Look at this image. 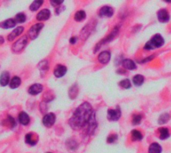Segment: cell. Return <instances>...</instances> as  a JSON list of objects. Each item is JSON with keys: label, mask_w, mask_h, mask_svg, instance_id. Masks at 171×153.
<instances>
[{"label": "cell", "mask_w": 171, "mask_h": 153, "mask_svg": "<svg viewBox=\"0 0 171 153\" xmlns=\"http://www.w3.org/2000/svg\"><path fill=\"white\" fill-rule=\"evenodd\" d=\"M114 14V10H113V8L111 7V6H102L100 9H99L98 11V16L99 17H107V18H109V17H112Z\"/></svg>", "instance_id": "cell-5"}, {"label": "cell", "mask_w": 171, "mask_h": 153, "mask_svg": "<svg viewBox=\"0 0 171 153\" xmlns=\"http://www.w3.org/2000/svg\"><path fill=\"white\" fill-rule=\"evenodd\" d=\"M43 28V24L42 23H37L33 25L32 27L30 28L29 31H28V36L31 38V39H35L37 38V36L39 34V32L40 30Z\"/></svg>", "instance_id": "cell-8"}, {"label": "cell", "mask_w": 171, "mask_h": 153, "mask_svg": "<svg viewBox=\"0 0 171 153\" xmlns=\"http://www.w3.org/2000/svg\"><path fill=\"white\" fill-rule=\"evenodd\" d=\"M38 68L40 70H48V62H47V60H43L40 63L38 64Z\"/></svg>", "instance_id": "cell-33"}, {"label": "cell", "mask_w": 171, "mask_h": 153, "mask_svg": "<svg viewBox=\"0 0 171 153\" xmlns=\"http://www.w3.org/2000/svg\"><path fill=\"white\" fill-rule=\"evenodd\" d=\"M154 57H155V55H151V56H148V57L144 58V59L141 60V61H139V62H140V63H146V62H149V61H151V60H152Z\"/></svg>", "instance_id": "cell-37"}, {"label": "cell", "mask_w": 171, "mask_h": 153, "mask_svg": "<svg viewBox=\"0 0 171 153\" xmlns=\"http://www.w3.org/2000/svg\"><path fill=\"white\" fill-rule=\"evenodd\" d=\"M142 117H143L142 114H134L132 116V124L133 125H138V124H140Z\"/></svg>", "instance_id": "cell-31"}, {"label": "cell", "mask_w": 171, "mask_h": 153, "mask_svg": "<svg viewBox=\"0 0 171 153\" xmlns=\"http://www.w3.org/2000/svg\"><path fill=\"white\" fill-rule=\"evenodd\" d=\"M56 121V116L54 113H47L44 115V117L42 119V123L43 125L46 127H51L53 126V124Z\"/></svg>", "instance_id": "cell-7"}, {"label": "cell", "mask_w": 171, "mask_h": 153, "mask_svg": "<svg viewBox=\"0 0 171 153\" xmlns=\"http://www.w3.org/2000/svg\"><path fill=\"white\" fill-rule=\"evenodd\" d=\"M27 44V37H21L20 39H18L16 42H15L12 45V51L13 52H20L23 50V48L26 46Z\"/></svg>", "instance_id": "cell-6"}, {"label": "cell", "mask_w": 171, "mask_h": 153, "mask_svg": "<svg viewBox=\"0 0 171 153\" xmlns=\"http://www.w3.org/2000/svg\"><path fill=\"white\" fill-rule=\"evenodd\" d=\"M63 1H64V0H50V3H51V5L52 6L58 7L63 3Z\"/></svg>", "instance_id": "cell-35"}, {"label": "cell", "mask_w": 171, "mask_h": 153, "mask_svg": "<svg viewBox=\"0 0 171 153\" xmlns=\"http://www.w3.org/2000/svg\"><path fill=\"white\" fill-rule=\"evenodd\" d=\"M157 18L161 23H167L170 20V15L167 9H160L157 12Z\"/></svg>", "instance_id": "cell-10"}, {"label": "cell", "mask_w": 171, "mask_h": 153, "mask_svg": "<svg viewBox=\"0 0 171 153\" xmlns=\"http://www.w3.org/2000/svg\"><path fill=\"white\" fill-rule=\"evenodd\" d=\"M117 73H119V74H125L126 71H125L124 68L122 67V69H118V70H117Z\"/></svg>", "instance_id": "cell-38"}, {"label": "cell", "mask_w": 171, "mask_h": 153, "mask_svg": "<svg viewBox=\"0 0 171 153\" xmlns=\"http://www.w3.org/2000/svg\"><path fill=\"white\" fill-rule=\"evenodd\" d=\"M165 2H167V3H171V0H164Z\"/></svg>", "instance_id": "cell-41"}, {"label": "cell", "mask_w": 171, "mask_h": 153, "mask_svg": "<svg viewBox=\"0 0 171 153\" xmlns=\"http://www.w3.org/2000/svg\"><path fill=\"white\" fill-rule=\"evenodd\" d=\"M34 134L33 133H28V134H26L25 136V142L27 144H29V145H36V143H37V138L35 137L34 138Z\"/></svg>", "instance_id": "cell-23"}, {"label": "cell", "mask_w": 171, "mask_h": 153, "mask_svg": "<svg viewBox=\"0 0 171 153\" xmlns=\"http://www.w3.org/2000/svg\"><path fill=\"white\" fill-rule=\"evenodd\" d=\"M50 17V11L49 9H43L39 11V13L36 15V19L38 21H45V20L49 19Z\"/></svg>", "instance_id": "cell-16"}, {"label": "cell", "mask_w": 171, "mask_h": 153, "mask_svg": "<svg viewBox=\"0 0 171 153\" xmlns=\"http://www.w3.org/2000/svg\"><path fill=\"white\" fill-rule=\"evenodd\" d=\"M162 152V147L160 146V144H158L156 142H153L150 144V146L148 148V153H161Z\"/></svg>", "instance_id": "cell-19"}, {"label": "cell", "mask_w": 171, "mask_h": 153, "mask_svg": "<svg viewBox=\"0 0 171 153\" xmlns=\"http://www.w3.org/2000/svg\"><path fill=\"white\" fill-rule=\"evenodd\" d=\"M131 138H132L133 141H140L143 138V135L140 131L138 130H132L131 131Z\"/></svg>", "instance_id": "cell-26"}, {"label": "cell", "mask_w": 171, "mask_h": 153, "mask_svg": "<svg viewBox=\"0 0 171 153\" xmlns=\"http://www.w3.org/2000/svg\"><path fill=\"white\" fill-rule=\"evenodd\" d=\"M9 82H10L9 73L7 71H4L0 75V84H1V86H6L7 84H9Z\"/></svg>", "instance_id": "cell-18"}, {"label": "cell", "mask_w": 171, "mask_h": 153, "mask_svg": "<svg viewBox=\"0 0 171 153\" xmlns=\"http://www.w3.org/2000/svg\"><path fill=\"white\" fill-rule=\"evenodd\" d=\"M7 119L9 120V123H10V127L11 128H14L15 126H16V121H15V119L12 117V116L8 115V116H7Z\"/></svg>", "instance_id": "cell-36"}, {"label": "cell", "mask_w": 171, "mask_h": 153, "mask_svg": "<svg viewBox=\"0 0 171 153\" xmlns=\"http://www.w3.org/2000/svg\"><path fill=\"white\" fill-rule=\"evenodd\" d=\"M43 2H44V0H34V1L31 3V5L29 6V9L31 11H36L39 9V7H40Z\"/></svg>", "instance_id": "cell-25"}, {"label": "cell", "mask_w": 171, "mask_h": 153, "mask_svg": "<svg viewBox=\"0 0 171 153\" xmlns=\"http://www.w3.org/2000/svg\"><path fill=\"white\" fill-rule=\"evenodd\" d=\"M18 121L20 124H22V125H28V123L30 122V117L29 115L26 113V112H20L18 115Z\"/></svg>", "instance_id": "cell-17"}, {"label": "cell", "mask_w": 171, "mask_h": 153, "mask_svg": "<svg viewBox=\"0 0 171 153\" xmlns=\"http://www.w3.org/2000/svg\"><path fill=\"white\" fill-rule=\"evenodd\" d=\"M98 61L99 63H101L103 64V65H105V64L107 63H109L110 61V59H111V52L110 51H102L101 53H99L98 55Z\"/></svg>", "instance_id": "cell-9"}, {"label": "cell", "mask_w": 171, "mask_h": 153, "mask_svg": "<svg viewBox=\"0 0 171 153\" xmlns=\"http://www.w3.org/2000/svg\"><path fill=\"white\" fill-rule=\"evenodd\" d=\"M158 132H159V138H160L161 140H165L170 136V132L168 130V128H166V127L159 128Z\"/></svg>", "instance_id": "cell-20"}, {"label": "cell", "mask_w": 171, "mask_h": 153, "mask_svg": "<svg viewBox=\"0 0 171 153\" xmlns=\"http://www.w3.org/2000/svg\"><path fill=\"white\" fill-rule=\"evenodd\" d=\"M66 72H67L66 66L61 65V64H58V65L55 67L53 73H54V76L56 78H61V77H63V76L66 74Z\"/></svg>", "instance_id": "cell-11"}, {"label": "cell", "mask_w": 171, "mask_h": 153, "mask_svg": "<svg viewBox=\"0 0 171 153\" xmlns=\"http://www.w3.org/2000/svg\"><path fill=\"white\" fill-rule=\"evenodd\" d=\"M122 67L126 70H135L136 69V64L131 59H123L121 62Z\"/></svg>", "instance_id": "cell-12"}, {"label": "cell", "mask_w": 171, "mask_h": 153, "mask_svg": "<svg viewBox=\"0 0 171 153\" xmlns=\"http://www.w3.org/2000/svg\"><path fill=\"white\" fill-rule=\"evenodd\" d=\"M15 20H16V22H18V23L25 22L26 15L24 13H18V14H16V16H15Z\"/></svg>", "instance_id": "cell-32"}, {"label": "cell", "mask_w": 171, "mask_h": 153, "mask_svg": "<svg viewBox=\"0 0 171 153\" xmlns=\"http://www.w3.org/2000/svg\"><path fill=\"white\" fill-rule=\"evenodd\" d=\"M77 41V38L76 37H72V38H70V43L71 44H75Z\"/></svg>", "instance_id": "cell-39"}, {"label": "cell", "mask_w": 171, "mask_h": 153, "mask_svg": "<svg viewBox=\"0 0 171 153\" xmlns=\"http://www.w3.org/2000/svg\"><path fill=\"white\" fill-rule=\"evenodd\" d=\"M94 116L95 112L93 111V108L90 105V103L83 102L73 112L72 116L69 119V125L75 130L86 128Z\"/></svg>", "instance_id": "cell-1"}, {"label": "cell", "mask_w": 171, "mask_h": 153, "mask_svg": "<svg viewBox=\"0 0 171 153\" xmlns=\"http://www.w3.org/2000/svg\"><path fill=\"white\" fill-rule=\"evenodd\" d=\"M144 76L141 75V74H137V75H135L134 77L132 78V82L134 85H136V86H141L143 83H144Z\"/></svg>", "instance_id": "cell-22"}, {"label": "cell", "mask_w": 171, "mask_h": 153, "mask_svg": "<svg viewBox=\"0 0 171 153\" xmlns=\"http://www.w3.org/2000/svg\"><path fill=\"white\" fill-rule=\"evenodd\" d=\"M3 42H4V39H3L2 36H0V44H2Z\"/></svg>", "instance_id": "cell-40"}, {"label": "cell", "mask_w": 171, "mask_h": 153, "mask_svg": "<svg viewBox=\"0 0 171 153\" xmlns=\"http://www.w3.org/2000/svg\"><path fill=\"white\" fill-rule=\"evenodd\" d=\"M117 138H118L117 134H110L108 137H107L106 141H107V143H114L117 140Z\"/></svg>", "instance_id": "cell-34"}, {"label": "cell", "mask_w": 171, "mask_h": 153, "mask_svg": "<svg viewBox=\"0 0 171 153\" xmlns=\"http://www.w3.org/2000/svg\"><path fill=\"white\" fill-rule=\"evenodd\" d=\"M121 117V109L119 106H116L115 109H108L107 111V119L109 121H118Z\"/></svg>", "instance_id": "cell-4"}, {"label": "cell", "mask_w": 171, "mask_h": 153, "mask_svg": "<svg viewBox=\"0 0 171 153\" xmlns=\"http://www.w3.org/2000/svg\"><path fill=\"white\" fill-rule=\"evenodd\" d=\"M77 146H78V144L74 139H68L66 141V147L71 151H74L77 148Z\"/></svg>", "instance_id": "cell-28"}, {"label": "cell", "mask_w": 171, "mask_h": 153, "mask_svg": "<svg viewBox=\"0 0 171 153\" xmlns=\"http://www.w3.org/2000/svg\"><path fill=\"white\" fill-rule=\"evenodd\" d=\"M77 95H78V86H77V84H74V85L71 86L69 89V97L71 99H75Z\"/></svg>", "instance_id": "cell-27"}, {"label": "cell", "mask_w": 171, "mask_h": 153, "mask_svg": "<svg viewBox=\"0 0 171 153\" xmlns=\"http://www.w3.org/2000/svg\"><path fill=\"white\" fill-rule=\"evenodd\" d=\"M164 42H165L164 38H163L160 34H155L153 37L145 44L143 49L149 51V50L154 49V48H160L161 46L164 45Z\"/></svg>", "instance_id": "cell-2"}, {"label": "cell", "mask_w": 171, "mask_h": 153, "mask_svg": "<svg viewBox=\"0 0 171 153\" xmlns=\"http://www.w3.org/2000/svg\"><path fill=\"white\" fill-rule=\"evenodd\" d=\"M86 18V12L84 10H79L77 11L76 13H75L74 15V19H75V21H77V22H81L83 21Z\"/></svg>", "instance_id": "cell-24"}, {"label": "cell", "mask_w": 171, "mask_h": 153, "mask_svg": "<svg viewBox=\"0 0 171 153\" xmlns=\"http://www.w3.org/2000/svg\"><path fill=\"white\" fill-rule=\"evenodd\" d=\"M170 119V115L169 113H163L161 114L160 116H159L158 118V124H160V125H162V124H165L169 121Z\"/></svg>", "instance_id": "cell-29"}, {"label": "cell", "mask_w": 171, "mask_h": 153, "mask_svg": "<svg viewBox=\"0 0 171 153\" xmlns=\"http://www.w3.org/2000/svg\"><path fill=\"white\" fill-rule=\"evenodd\" d=\"M46 153H52V152H46Z\"/></svg>", "instance_id": "cell-42"}, {"label": "cell", "mask_w": 171, "mask_h": 153, "mask_svg": "<svg viewBox=\"0 0 171 153\" xmlns=\"http://www.w3.org/2000/svg\"><path fill=\"white\" fill-rule=\"evenodd\" d=\"M23 30H24V27H22V26L15 27V29L8 35V38H7V39H8V41H13L15 38L18 37L19 35H21Z\"/></svg>", "instance_id": "cell-15"}, {"label": "cell", "mask_w": 171, "mask_h": 153, "mask_svg": "<svg viewBox=\"0 0 171 153\" xmlns=\"http://www.w3.org/2000/svg\"><path fill=\"white\" fill-rule=\"evenodd\" d=\"M16 20L13 18H9L7 20H4L0 23V27L3 28V29H8V28H14L15 25H16Z\"/></svg>", "instance_id": "cell-14"}, {"label": "cell", "mask_w": 171, "mask_h": 153, "mask_svg": "<svg viewBox=\"0 0 171 153\" xmlns=\"http://www.w3.org/2000/svg\"><path fill=\"white\" fill-rule=\"evenodd\" d=\"M119 86L122 87L123 89H129V88L131 87V81L129 79H123L121 80L120 82H119Z\"/></svg>", "instance_id": "cell-30"}, {"label": "cell", "mask_w": 171, "mask_h": 153, "mask_svg": "<svg viewBox=\"0 0 171 153\" xmlns=\"http://www.w3.org/2000/svg\"><path fill=\"white\" fill-rule=\"evenodd\" d=\"M43 91V86L39 83H35L28 88V93L31 95H37Z\"/></svg>", "instance_id": "cell-13"}, {"label": "cell", "mask_w": 171, "mask_h": 153, "mask_svg": "<svg viewBox=\"0 0 171 153\" xmlns=\"http://www.w3.org/2000/svg\"><path fill=\"white\" fill-rule=\"evenodd\" d=\"M21 84V79L20 77H18V76H14V77L10 80L9 82V86L10 88H12V89H16L19 86H20Z\"/></svg>", "instance_id": "cell-21"}, {"label": "cell", "mask_w": 171, "mask_h": 153, "mask_svg": "<svg viewBox=\"0 0 171 153\" xmlns=\"http://www.w3.org/2000/svg\"><path fill=\"white\" fill-rule=\"evenodd\" d=\"M118 32H119V26H116V27H115L114 29L112 30V31L110 32V33H109L108 35L106 36L105 38H103L100 42H98V44L96 45V47L94 48V52H97V51H98V49H99V48H100L102 45H104V44H106V43H109V42L112 41V40H113V39H114V38L117 36Z\"/></svg>", "instance_id": "cell-3"}]
</instances>
